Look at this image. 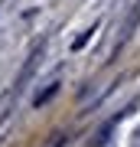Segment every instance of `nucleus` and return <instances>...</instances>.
I'll use <instances>...</instances> for the list:
<instances>
[]
</instances>
